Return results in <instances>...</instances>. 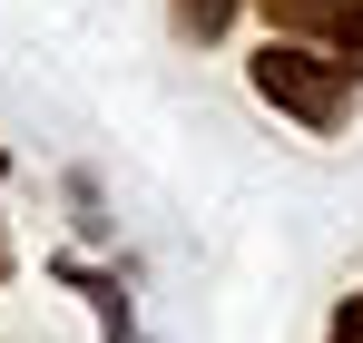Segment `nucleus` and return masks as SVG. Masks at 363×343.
Wrapping results in <instances>:
<instances>
[{"label":"nucleus","mask_w":363,"mask_h":343,"mask_svg":"<svg viewBox=\"0 0 363 343\" xmlns=\"http://www.w3.org/2000/svg\"><path fill=\"white\" fill-rule=\"evenodd\" d=\"M245 79H255L265 108H285L314 137H334L354 118V59H324V50H304V40H265V50L245 59Z\"/></svg>","instance_id":"1"},{"label":"nucleus","mask_w":363,"mask_h":343,"mask_svg":"<svg viewBox=\"0 0 363 343\" xmlns=\"http://www.w3.org/2000/svg\"><path fill=\"white\" fill-rule=\"evenodd\" d=\"M285 40H324V50H344L363 69V0H255Z\"/></svg>","instance_id":"2"},{"label":"nucleus","mask_w":363,"mask_h":343,"mask_svg":"<svg viewBox=\"0 0 363 343\" xmlns=\"http://www.w3.org/2000/svg\"><path fill=\"white\" fill-rule=\"evenodd\" d=\"M245 0H177L167 20H177V40H226V20H236Z\"/></svg>","instance_id":"3"},{"label":"nucleus","mask_w":363,"mask_h":343,"mask_svg":"<svg viewBox=\"0 0 363 343\" xmlns=\"http://www.w3.org/2000/svg\"><path fill=\"white\" fill-rule=\"evenodd\" d=\"M324 343H363V294H344V304H334V324H324Z\"/></svg>","instance_id":"4"},{"label":"nucleus","mask_w":363,"mask_h":343,"mask_svg":"<svg viewBox=\"0 0 363 343\" xmlns=\"http://www.w3.org/2000/svg\"><path fill=\"white\" fill-rule=\"evenodd\" d=\"M0 285H10V235H0Z\"/></svg>","instance_id":"5"}]
</instances>
